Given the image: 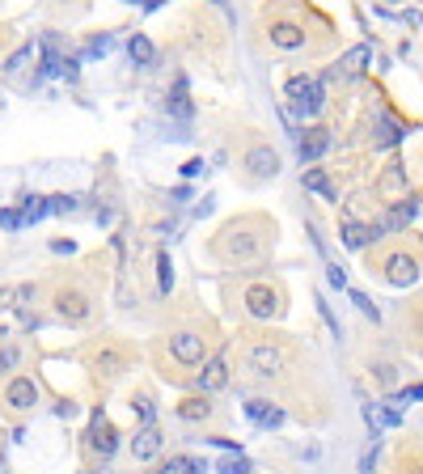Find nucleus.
<instances>
[{
    "instance_id": "obj_8",
    "label": "nucleus",
    "mask_w": 423,
    "mask_h": 474,
    "mask_svg": "<svg viewBox=\"0 0 423 474\" xmlns=\"http://www.w3.org/2000/svg\"><path fill=\"white\" fill-rule=\"evenodd\" d=\"M245 169H250L254 178H276L280 174V153L267 148V144H254L250 153H245Z\"/></svg>"
},
{
    "instance_id": "obj_9",
    "label": "nucleus",
    "mask_w": 423,
    "mask_h": 474,
    "mask_svg": "<svg viewBox=\"0 0 423 474\" xmlns=\"http://www.w3.org/2000/svg\"><path fill=\"white\" fill-rule=\"evenodd\" d=\"M5 403H9L13 411H30V407L38 403V386H34V377H13L9 390H5Z\"/></svg>"
},
{
    "instance_id": "obj_24",
    "label": "nucleus",
    "mask_w": 423,
    "mask_h": 474,
    "mask_svg": "<svg viewBox=\"0 0 423 474\" xmlns=\"http://www.w3.org/2000/svg\"><path fill=\"white\" fill-rule=\"evenodd\" d=\"M34 60V43H26V47H17V51L9 56V64H5V72L9 77H21V72H26V64Z\"/></svg>"
},
{
    "instance_id": "obj_20",
    "label": "nucleus",
    "mask_w": 423,
    "mask_h": 474,
    "mask_svg": "<svg viewBox=\"0 0 423 474\" xmlns=\"http://www.w3.org/2000/svg\"><path fill=\"white\" fill-rule=\"evenodd\" d=\"M305 191H313L322 199H335V187L326 178V169H305Z\"/></svg>"
},
{
    "instance_id": "obj_31",
    "label": "nucleus",
    "mask_w": 423,
    "mask_h": 474,
    "mask_svg": "<svg viewBox=\"0 0 423 474\" xmlns=\"http://www.w3.org/2000/svg\"><path fill=\"white\" fill-rule=\"evenodd\" d=\"M17 360H21V347H17V343H9L5 352H0V372H9V368H13Z\"/></svg>"
},
{
    "instance_id": "obj_36",
    "label": "nucleus",
    "mask_w": 423,
    "mask_h": 474,
    "mask_svg": "<svg viewBox=\"0 0 423 474\" xmlns=\"http://www.w3.org/2000/svg\"><path fill=\"white\" fill-rule=\"evenodd\" d=\"M0 224H5V229H17V224H21V212H0Z\"/></svg>"
},
{
    "instance_id": "obj_32",
    "label": "nucleus",
    "mask_w": 423,
    "mask_h": 474,
    "mask_svg": "<svg viewBox=\"0 0 423 474\" xmlns=\"http://www.w3.org/2000/svg\"><path fill=\"white\" fill-rule=\"evenodd\" d=\"M110 47H114V38H110V34H97V38L89 43V51H85V56H106Z\"/></svg>"
},
{
    "instance_id": "obj_34",
    "label": "nucleus",
    "mask_w": 423,
    "mask_h": 474,
    "mask_svg": "<svg viewBox=\"0 0 423 474\" xmlns=\"http://www.w3.org/2000/svg\"><path fill=\"white\" fill-rule=\"evenodd\" d=\"M352 301H356V305H360V309H364V313H368L372 322H377V309H372V301H368L364 292H352Z\"/></svg>"
},
{
    "instance_id": "obj_22",
    "label": "nucleus",
    "mask_w": 423,
    "mask_h": 474,
    "mask_svg": "<svg viewBox=\"0 0 423 474\" xmlns=\"http://www.w3.org/2000/svg\"><path fill=\"white\" fill-rule=\"evenodd\" d=\"M157 474H204V462L199 458H169Z\"/></svg>"
},
{
    "instance_id": "obj_37",
    "label": "nucleus",
    "mask_w": 423,
    "mask_h": 474,
    "mask_svg": "<svg viewBox=\"0 0 423 474\" xmlns=\"http://www.w3.org/2000/svg\"><path fill=\"white\" fill-rule=\"evenodd\" d=\"M381 419H385V423H398V419H402V411L389 403V407H381Z\"/></svg>"
},
{
    "instance_id": "obj_1",
    "label": "nucleus",
    "mask_w": 423,
    "mask_h": 474,
    "mask_svg": "<svg viewBox=\"0 0 423 474\" xmlns=\"http://www.w3.org/2000/svg\"><path fill=\"white\" fill-rule=\"evenodd\" d=\"M245 368L254 372V377H280L288 368V352L280 343H250V352H245Z\"/></svg>"
},
{
    "instance_id": "obj_19",
    "label": "nucleus",
    "mask_w": 423,
    "mask_h": 474,
    "mask_svg": "<svg viewBox=\"0 0 423 474\" xmlns=\"http://www.w3.org/2000/svg\"><path fill=\"white\" fill-rule=\"evenodd\" d=\"M128 56L136 60V68H148L157 60V51H153V43H148L144 34H132V43H128Z\"/></svg>"
},
{
    "instance_id": "obj_10",
    "label": "nucleus",
    "mask_w": 423,
    "mask_h": 474,
    "mask_svg": "<svg viewBox=\"0 0 423 474\" xmlns=\"http://www.w3.org/2000/svg\"><path fill=\"white\" fill-rule=\"evenodd\" d=\"M225 381H229V360H225V356H212V360H204V372L195 377L199 394H212V390H220Z\"/></svg>"
},
{
    "instance_id": "obj_4",
    "label": "nucleus",
    "mask_w": 423,
    "mask_h": 474,
    "mask_svg": "<svg viewBox=\"0 0 423 474\" xmlns=\"http://www.w3.org/2000/svg\"><path fill=\"white\" fill-rule=\"evenodd\" d=\"M169 356L178 360V364H204V335H195V331H178V335H169Z\"/></svg>"
},
{
    "instance_id": "obj_38",
    "label": "nucleus",
    "mask_w": 423,
    "mask_h": 474,
    "mask_svg": "<svg viewBox=\"0 0 423 474\" xmlns=\"http://www.w3.org/2000/svg\"><path fill=\"white\" fill-rule=\"evenodd\" d=\"M419 398H423V386H411V390L402 394V403H419Z\"/></svg>"
},
{
    "instance_id": "obj_29",
    "label": "nucleus",
    "mask_w": 423,
    "mask_h": 474,
    "mask_svg": "<svg viewBox=\"0 0 423 474\" xmlns=\"http://www.w3.org/2000/svg\"><path fill=\"white\" fill-rule=\"evenodd\" d=\"M157 271H161V292H169V284H173V263H169L165 250L157 254Z\"/></svg>"
},
{
    "instance_id": "obj_3",
    "label": "nucleus",
    "mask_w": 423,
    "mask_h": 474,
    "mask_svg": "<svg viewBox=\"0 0 423 474\" xmlns=\"http://www.w3.org/2000/svg\"><path fill=\"white\" fill-rule=\"evenodd\" d=\"M225 254L229 259H237V263H250V259H258L263 254V237H254V233H245V229H225Z\"/></svg>"
},
{
    "instance_id": "obj_13",
    "label": "nucleus",
    "mask_w": 423,
    "mask_h": 474,
    "mask_svg": "<svg viewBox=\"0 0 423 474\" xmlns=\"http://www.w3.org/2000/svg\"><path fill=\"white\" fill-rule=\"evenodd\" d=\"M385 276H389V284L407 288V284L419 280V267H415V259H407V254H394V259L385 263Z\"/></svg>"
},
{
    "instance_id": "obj_17",
    "label": "nucleus",
    "mask_w": 423,
    "mask_h": 474,
    "mask_svg": "<svg viewBox=\"0 0 423 474\" xmlns=\"http://www.w3.org/2000/svg\"><path fill=\"white\" fill-rule=\"evenodd\" d=\"M364 64H368V47H352V51H347L343 60H339V77H360L364 72Z\"/></svg>"
},
{
    "instance_id": "obj_28",
    "label": "nucleus",
    "mask_w": 423,
    "mask_h": 474,
    "mask_svg": "<svg viewBox=\"0 0 423 474\" xmlns=\"http://www.w3.org/2000/svg\"><path fill=\"white\" fill-rule=\"evenodd\" d=\"M72 208H77V199H72V195H51V199H47V212H56V216H64Z\"/></svg>"
},
{
    "instance_id": "obj_21",
    "label": "nucleus",
    "mask_w": 423,
    "mask_h": 474,
    "mask_svg": "<svg viewBox=\"0 0 423 474\" xmlns=\"http://www.w3.org/2000/svg\"><path fill=\"white\" fill-rule=\"evenodd\" d=\"M178 415H182V419H208V415H212L208 394H204V398H182V403H178Z\"/></svg>"
},
{
    "instance_id": "obj_18",
    "label": "nucleus",
    "mask_w": 423,
    "mask_h": 474,
    "mask_svg": "<svg viewBox=\"0 0 423 474\" xmlns=\"http://www.w3.org/2000/svg\"><path fill=\"white\" fill-rule=\"evenodd\" d=\"M169 115H178V119H191V93H186V77L173 81V93H169Z\"/></svg>"
},
{
    "instance_id": "obj_33",
    "label": "nucleus",
    "mask_w": 423,
    "mask_h": 474,
    "mask_svg": "<svg viewBox=\"0 0 423 474\" xmlns=\"http://www.w3.org/2000/svg\"><path fill=\"white\" fill-rule=\"evenodd\" d=\"M326 280H330L335 288H347V271H343L339 263H330V267H326Z\"/></svg>"
},
{
    "instance_id": "obj_27",
    "label": "nucleus",
    "mask_w": 423,
    "mask_h": 474,
    "mask_svg": "<svg viewBox=\"0 0 423 474\" xmlns=\"http://www.w3.org/2000/svg\"><path fill=\"white\" fill-rule=\"evenodd\" d=\"M132 411H136L144 423H153V415H157V403H153L148 394H136V398H132Z\"/></svg>"
},
{
    "instance_id": "obj_5",
    "label": "nucleus",
    "mask_w": 423,
    "mask_h": 474,
    "mask_svg": "<svg viewBox=\"0 0 423 474\" xmlns=\"http://www.w3.org/2000/svg\"><path fill=\"white\" fill-rule=\"evenodd\" d=\"M56 309H60V318H64V322H72V327L89 322V313H93L89 296H85V292H77V288H64V292L56 296Z\"/></svg>"
},
{
    "instance_id": "obj_39",
    "label": "nucleus",
    "mask_w": 423,
    "mask_h": 474,
    "mask_svg": "<svg viewBox=\"0 0 423 474\" xmlns=\"http://www.w3.org/2000/svg\"><path fill=\"white\" fill-rule=\"evenodd\" d=\"M216 5H225V0H216Z\"/></svg>"
},
{
    "instance_id": "obj_6",
    "label": "nucleus",
    "mask_w": 423,
    "mask_h": 474,
    "mask_svg": "<svg viewBox=\"0 0 423 474\" xmlns=\"http://www.w3.org/2000/svg\"><path fill=\"white\" fill-rule=\"evenodd\" d=\"M245 309H250V318H276V313H280V296H276V288L250 284V288H245Z\"/></svg>"
},
{
    "instance_id": "obj_11",
    "label": "nucleus",
    "mask_w": 423,
    "mask_h": 474,
    "mask_svg": "<svg viewBox=\"0 0 423 474\" xmlns=\"http://www.w3.org/2000/svg\"><path fill=\"white\" fill-rule=\"evenodd\" d=\"M245 415H250L258 428H280L284 423V411L276 403H267V398H250V403H245Z\"/></svg>"
},
{
    "instance_id": "obj_14",
    "label": "nucleus",
    "mask_w": 423,
    "mask_h": 474,
    "mask_svg": "<svg viewBox=\"0 0 423 474\" xmlns=\"http://www.w3.org/2000/svg\"><path fill=\"white\" fill-rule=\"evenodd\" d=\"M326 148H330V132L326 128H309L305 140H301V161H317Z\"/></svg>"
},
{
    "instance_id": "obj_12",
    "label": "nucleus",
    "mask_w": 423,
    "mask_h": 474,
    "mask_svg": "<svg viewBox=\"0 0 423 474\" xmlns=\"http://www.w3.org/2000/svg\"><path fill=\"white\" fill-rule=\"evenodd\" d=\"M89 445H93V453H102V458H110V453H114V428H110V419H106V415H93Z\"/></svg>"
},
{
    "instance_id": "obj_35",
    "label": "nucleus",
    "mask_w": 423,
    "mask_h": 474,
    "mask_svg": "<svg viewBox=\"0 0 423 474\" xmlns=\"http://www.w3.org/2000/svg\"><path fill=\"white\" fill-rule=\"evenodd\" d=\"M204 169H208V165H204V161H199V157L182 165V174H186V178H199V174H204Z\"/></svg>"
},
{
    "instance_id": "obj_7",
    "label": "nucleus",
    "mask_w": 423,
    "mask_h": 474,
    "mask_svg": "<svg viewBox=\"0 0 423 474\" xmlns=\"http://www.w3.org/2000/svg\"><path fill=\"white\" fill-rule=\"evenodd\" d=\"M161 449H165L161 428H157V423H144V428L136 432V440H132V458H136V462H153Z\"/></svg>"
},
{
    "instance_id": "obj_26",
    "label": "nucleus",
    "mask_w": 423,
    "mask_h": 474,
    "mask_svg": "<svg viewBox=\"0 0 423 474\" xmlns=\"http://www.w3.org/2000/svg\"><path fill=\"white\" fill-rule=\"evenodd\" d=\"M43 216H47V199L30 195V199H26V208H21V224H34V220H43Z\"/></svg>"
},
{
    "instance_id": "obj_15",
    "label": "nucleus",
    "mask_w": 423,
    "mask_h": 474,
    "mask_svg": "<svg viewBox=\"0 0 423 474\" xmlns=\"http://www.w3.org/2000/svg\"><path fill=\"white\" fill-rule=\"evenodd\" d=\"M64 64H68V60L60 56V38L47 34V38H43V77H60Z\"/></svg>"
},
{
    "instance_id": "obj_23",
    "label": "nucleus",
    "mask_w": 423,
    "mask_h": 474,
    "mask_svg": "<svg viewBox=\"0 0 423 474\" xmlns=\"http://www.w3.org/2000/svg\"><path fill=\"white\" fill-rule=\"evenodd\" d=\"M368 237H372V233H368V224H356V220L343 229V246H347V250H364Z\"/></svg>"
},
{
    "instance_id": "obj_16",
    "label": "nucleus",
    "mask_w": 423,
    "mask_h": 474,
    "mask_svg": "<svg viewBox=\"0 0 423 474\" xmlns=\"http://www.w3.org/2000/svg\"><path fill=\"white\" fill-rule=\"evenodd\" d=\"M271 43L280 47V51H296V47H305V30H296V26H271Z\"/></svg>"
},
{
    "instance_id": "obj_25",
    "label": "nucleus",
    "mask_w": 423,
    "mask_h": 474,
    "mask_svg": "<svg viewBox=\"0 0 423 474\" xmlns=\"http://www.w3.org/2000/svg\"><path fill=\"white\" fill-rule=\"evenodd\" d=\"M93 368L106 372V377H114V372L123 368V356H119V352H97V356H93Z\"/></svg>"
},
{
    "instance_id": "obj_30",
    "label": "nucleus",
    "mask_w": 423,
    "mask_h": 474,
    "mask_svg": "<svg viewBox=\"0 0 423 474\" xmlns=\"http://www.w3.org/2000/svg\"><path fill=\"white\" fill-rule=\"evenodd\" d=\"M220 474H250V462H245L241 453H237V458H225V462H220Z\"/></svg>"
},
{
    "instance_id": "obj_2",
    "label": "nucleus",
    "mask_w": 423,
    "mask_h": 474,
    "mask_svg": "<svg viewBox=\"0 0 423 474\" xmlns=\"http://www.w3.org/2000/svg\"><path fill=\"white\" fill-rule=\"evenodd\" d=\"M288 102H292V110L296 115H305V119H313L317 110H322V85L313 81V77H292L288 81Z\"/></svg>"
}]
</instances>
